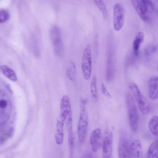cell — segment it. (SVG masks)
Instances as JSON below:
<instances>
[{"label": "cell", "instance_id": "16", "mask_svg": "<svg viewBox=\"0 0 158 158\" xmlns=\"http://www.w3.org/2000/svg\"><path fill=\"white\" fill-rule=\"evenodd\" d=\"M147 157L158 158V141H155L149 147L147 154Z\"/></svg>", "mask_w": 158, "mask_h": 158}, {"label": "cell", "instance_id": "18", "mask_svg": "<svg viewBox=\"0 0 158 158\" xmlns=\"http://www.w3.org/2000/svg\"><path fill=\"white\" fill-rule=\"evenodd\" d=\"M131 3L137 13L144 21H149L150 19L147 14H144L142 11L140 7L136 0H131Z\"/></svg>", "mask_w": 158, "mask_h": 158}, {"label": "cell", "instance_id": "26", "mask_svg": "<svg viewBox=\"0 0 158 158\" xmlns=\"http://www.w3.org/2000/svg\"><path fill=\"white\" fill-rule=\"evenodd\" d=\"M147 10L149 12H152L154 9L153 4L151 0H145Z\"/></svg>", "mask_w": 158, "mask_h": 158}, {"label": "cell", "instance_id": "6", "mask_svg": "<svg viewBox=\"0 0 158 158\" xmlns=\"http://www.w3.org/2000/svg\"><path fill=\"white\" fill-rule=\"evenodd\" d=\"M113 140V135L112 132L107 129L105 133L102 144V158H111Z\"/></svg>", "mask_w": 158, "mask_h": 158}, {"label": "cell", "instance_id": "2", "mask_svg": "<svg viewBox=\"0 0 158 158\" xmlns=\"http://www.w3.org/2000/svg\"><path fill=\"white\" fill-rule=\"evenodd\" d=\"M126 104L130 126L132 130L135 132L137 129L138 115L134 98L130 93L127 94Z\"/></svg>", "mask_w": 158, "mask_h": 158}, {"label": "cell", "instance_id": "13", "mask_svg": "<svg viewBox=\"0 0 158 158\" xmlns=\"http://www.w3.org/2000/svg\"><path fill=\"white\" fill-rule=\"evenodd\" d=\"M144 33L141 31L136 34L133 44V52L134 55L137 56L139 53V50L140 44L144 40Z\"/></svg>", "mask_w": 158, "mask_h": 158}, {"label": "cell", "instance_id": "31", "mask_svg": "<svg viewBox=\"0 0 158 158\" xmlns=\"http://www.w3.org/2000/svg\"><path fill=\"white\" fill-rule=\"evenodd\" d=\"M14 129L13 127H11V128H10L8 132L9 135V136H10V137L12 136V135H13L12 134L14 132Z\"/></svg>", "mask_w": 158, "mask_h": 158}, {"label": "cell", "instance_id": "4", "mask_svg": "<svg viewBox=\"0 0 158 158\" xmlns=\"http://www.w3.org/2000/svg\"><path fill=\"white\" fill-rule=\"evenodd\" d=\"M92 66L91 52L90 45L87 44L83 51L82 61L81 69L84 79L88 80L90 77Z\"/></svg>", "mask_w": 158, "mask_h": 158}, {"label": "cell", "instance_id": "8", "mask_svg": "<svg viewBox=\"0 0 158 158\" xmlns=\"http://www.w3.org/2000/svg\"><path fill=\"white\" fill-rule=\"evenodd\" d=\"M90 142L92 151L94 152L98 151L103 144V141L102 131L99 128H96L91 133Z\"/></svg>", "mask_w": 158, "mask_h": 158}, {"label": "cell", "instance_id": "9", "mask_svg": "<svg viewBox=\"0 0 158 158\" xmlns=\"http://www.w3.org/2000/svg\"><path fill=\"white\" fill-rule=\"evenodd\" d=\"M60 120L64 122L67 119L72 117V111L69 98L67 95L64 96L60 103Z\"/></svg>", "mask_w": 158, "mask_h": 158}, {"label": "cell", "instance_id": "30", "mask_svg": "<svg viewBox=\"0 0 158 158\" xmlns=\"http://www.w3.org/2000/svg\"><path fill=\"white\" fill-rule=\"evenodd\" d=\"M4 85L8 91L10 93H12V90L10 87V85L8 84H4Z\"/></svg>", "mask_w": 158, "mask_h": 158}, {"label": "cell", "instance_id": "3", "mask_svg": "<svg viewBox=\"0 0 158 158\" xmlns=\"http://www.w3.org/2000/svg\"><path fill=\"white\" fill-rule=\"evenodd\" d=\"M128 86L136 99L140 111L143 114H148L151 111L149 104L142 95L137 85L134 83L130 82Z\"/></svg>", "mask_w": 158, "mask_h": 158}, {"label": "cell", "instance_id": "1", "mask_svg": "<svg viewBox=\"0 0 158 158\" xmlns=\"http://www.w3.org/2000/svg\"><path fill=\"white\" fill-rule=\"evenodd\" d=\"M80 111L77 128V134L79 141L83 144L86 135L88 123V115L85 100L83 97L79 98Z\"/></svg>", "mask_w": 158, "mask_h": 158}, {"label": "cell", "instance_id": "10", "mask_svg": "<svg viewBox=\"0 0 158 158\" xmlns=\"http://www.w3.org/2000/svg\"><path fill=\"white\" fill-rule=\"evenodd\" d=\"M148 95L151 100L158 98V77L153 76L149 80Z\"/></svg>", "mask_w": 158, "mask_h": 158}, {"label": "cell", "instance_id": "21", "mask_svg": "<svg viewBox=\"0 0 158 158\" xmlns=\"http://www.w3.org/2000/svg\"><path fill=\"white\" fill-rule=\"evenodd\" d=\"M102 12L103 18L106 19L108 16L106 6L103 0H93Z\"/></svg>", "mask_w": 158, "mask_h": 158}, {"label": "cell", "instance_id": "19", "mask_svg": "<svg viewBox=\"0 0 158 158\" xmlns=\"http://www.w3.org/2000/svg\"><path fill=\"white\" fill-rule=\"evenodd\" d=\"M52 43L54 52L56 55L61 56L64 52V45L61 39H60Z\"/></svg>", "mask_w": 158, "mask_h": 158}, {"label": "cell", "instance_id": "15", "mask_svg": "<svg viewBox=\"0 0 158 158\" xmlns=\"http://www.w3.org/2000/svg\"><path fill=\"white\" fill-rule=\"evenodd\" d=\"M148 126L151 132L154 135L158 136V116H154L150 119Z\"/></svg>", "mask_w": 158, "mask_h": 158}, {"label": "cell", "instance_id": "20", "mask_svg": "<svg viewBox=\"0 0 158 158\" xmlns=\"http://www.w3.org/2000/svg\"><path fill=\"white\" fill-rule=\"evenodd\" d=\"M97 77L94 76L91 83L90 92L92 97L95 102L97 101L98 99V92L97 88Z\"/></svg>", "mask_w": 158, "mask_h": 158}, {"label": "cell", "instance_id": "7", "mask_svg": "<svg viewBox=\"0 0 158 158\" xmlns=\"http://www.w3.org/2000/svg\"><path fill=\"white\" fill-rule=\"evenodd\" d=\"M129 142L124 134L120 136L118 147V155L120 158H130V147Z\"/></svg>", "mask_w": 158, "mask_h": 158}, {"label": "cell", "instance_id": "32", "mask_svg": "<svg viewBox=\"0 0 158 158\" xmlns=\"http://www.w3.org/2000/svg\"><path fill=\"white\" fill-rule=\"evenodd\" d=\"M91 154L87 152L85 153L84 156H85L84 157L86 156H87V157H91L90 156Z\"/></svg>", "mask_w": 158, "mask_h": 158}, {"label": "cell", "instance_id": "28", "mask_svg": "<svg viewBox=\"0 0 158 158\" xmlns=\"http://www.w3.org/2000/svg\"><path fill=\"white\" fill-rule=\"evenodd\" d=\"M7 105L6 101L4 99H2L0 101V107L3 109L6 108Z\"/></svg>", "mask_w": 158, "mask_h": 158}, {"label": "cell", "instance_id": "11", "mask_svg": "<svg viewBox=\"0 0 158 158\" xmlns=\"http://www.w3.org/2000/svg\"><path fill=\"white\" fill-rule=\"evenodd\" d=\"M130 157L140 158L143 157V152L140 141L135 139L131 144L130 147Z\"/></svg>", "mask_w": 158, "mask_h": 158}, {"label": "cell", "instance_id": "12", "mask_svg": "<svg viewBox=\"0 0 158 158\" xmlns=\"http://www.w3.org/2000/svg\"><path fill=\"white\" fill-rule=\"evenodd\" d=\"M64 122L58 120L56 124V133L55 135V140L56 143L60 145L64 140L63 133Z\"/></svg>", "mask_w": 158, "mask_h": 158}, {"label": "cell", "instance_id": "22", "mask_svg": "<svg viewBox=\"0 0 158 158\" xmlns=\"http://www.w3.org/2000/svg\"><path fill=\"white\" fill-rule=\"evenodd\" d=\"M50 35L52 42L61 39L60 30L57 26H54L52 28Z\"/></svg>", "mask_w": 158, "mask_h": 158}, {"label": "cell", "instance_id": "25", "mask_svg": "<svg viewBox=\"0 0 158 158\" xmlns=\"http://www.w3.org/2000/svg\"><path fill=\"white\" fill-rule=\"evenodd\" d=\"M157 47L156 45H151L148 46L145 49L144 52L145 55L149 56L154 53L157 50Z\"/></svg>", "mask_w": 158, "mask_h": 158}, {"label": "cell", "instance_id": "23", "mask_svg": "<svg viewBox=\"0 0 158 158\" xmlns=\"http://www.w3.org/2000/svg\"><path fill=\"white\" fill-rule=\"evenodd\" d=\"M68 143L69 150V157L72 158L73 155L74 140L73 131H68Z\"/></svg>", "mask_w": 158, "mask_h": 158}, {"label": "cell", "instance_id": "17", "mask_svg": "<svg viewBox=\"0 0 158 158\" xmlns=\"http://www.w3.org/2000/svg\"><path fill=\"white\" fill-rule=\"evenodd\" d=\"M66 74L69 79L71 81L74 80L76 77L77 71L76 65L73 61H70V65L67 69Z\"/></svg>", "mask_w": 158, "mask_h": 158}, {"label": "cell", "instance_id": "14", "mask_svg": "<svg viewBox=\"0 0 158 158\" xmlns=\"http://www.w3.org/2000/svg\"><path fill=\"white\" fill-rule=\"evenodd\" d=\"M0 68L3 74L10 80L13 81L17 80V77L13 70L5 65H1Z\"/></svg>", "mask_w": 158, "mask_h": 158}, {"label": "cell", "instance_id": "24", "mask_svg": "<svg viewBox=\"0 0 158 158\" xmlns=\"http://www.w3.org/2000/svg\"><path fill=\"white\" fill-rule=\"evenodd\" d=\"M10 18L8 12L6 10H0V23H3L8 20Z\"/></svg>", "mask_w": 158, "mask_h": 158}, {"label": "cell", "instance_id": "5", "mask_svg": "<svg viewBox=\"0 0 158 158\" xmlns=\"http://www.w3.org/2000/svg\"><path fill=\"white\" fill-rule=\"evenodd\" d=\"M124 10L120 4H116L114 6L113 21L114 30L119 31L122 28L124 21Z\"/></svg>", "mask_w": 158, "mask_h": 158}, {"label": "cell", "instance_id": "29", "mask_svg": "<svg viewBox=\"0 0 158 158\" xmlns=\"http://www.w3.org/2000/svg\"><path fill=\"white\" fill-rule=\"evenodd\" d=\"M94 49H95L94 51H95V52H94V53L95 54L94 56H95V57L96 56H97V54H98V40L97 39H96L95 40V41H94Z\"/></svg>", "mask_w": 158, "mask_h": 158}, {"label": "cell", "instance_id": "27", "mask_svg": "<svg viewBox=\"0 0 158 158\" xmlns=\"http://www.w3.org/2000/svg\"><path fill=\"white\" fill-rule=\"evenodd\" d=\"M101 90L102 93L105 96L109 98H111V96L110 94L108 92L103 83H102L101 84Z\"/></svg>", "mask_w": 158, "mask_h": 158}]
</instances>
